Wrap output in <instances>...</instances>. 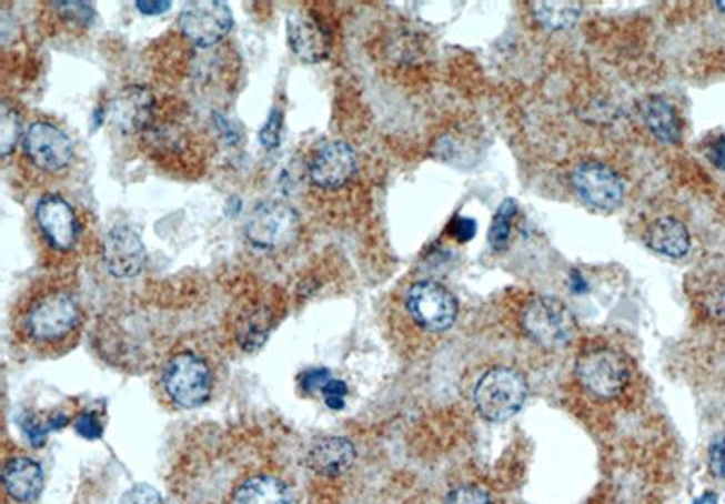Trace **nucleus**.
Listing matches in <instances>:
<instances>
[{"instance_id":"obj_1","label":"nucleus","mask_w":725,"mask_h":504,"mask_svg":"<svg viewBox=\"0 0 725 504\" xmlns=\"http://www.w3.org/2000/svg\"><path fill=\"white\" fill-rule=\"evenodd\" d=\"M84 306L79 292L64 280H42L17 303L11 329L20 345L39 356H64L79 343Z\"/></svg>"},{"instance_id":"obj_2","label":"nucleus","mask_w":725,"mask_h":504,"mask_svg":"<svg viewBox=\"0 0 725 504\" xmlns=\"http://www.w3.org/2000/svg\"><path fill=\"white\" fill-rule=\"evenodd\" d=\"M217 383V360L202 345L178 346L160 366L159 392L163 401L182 411L208 405Z\"/></svg>"},{"instance_id":"obj_3","label":"nucleus","mask_w":725,"mask_h":504,"mask_svg":"<svg viewBox=\"0 0 725 504\" xmlns=\"http://www.w3.org/2000/svg\"><path fill=\"white\" fill-rule=\"evenodd\" d=\"M528 385L517 371L497 366L486 372L474 391L479 414L494 423L510 420L523 409Z\"/></svg>"},{"instance_id":"obj_4","label":"nucleus","mask_w":725,"mask_h":504,"mask_svg":"<svg viewBox=\"0 0 725 504\" xmlns=\"http://www.w3.org/2000/svg\"><path fill=\"white\" fill-rule=\"evenodd\" d=\"M301 231L300 214L291 203L266 200L252 209L245 223V236L262 251H282L296 242Z\"/></svg>"},{"instance_id":"obj_5","label":"nucleus","mask_w":725,"mask_h":504,"mask_svg":"<svg viewBox=\"0 0 725 504\" xmlns=\"http://www.w3.org/2000/svg\"><path fill=\"white\" fill-rule=\"evenodd\" d=\"M22 154L31 171L44 177H59L73 165L74 148L62 129L40 120L26 129Z\"/></svg>"},{"instance_id":"obj_6","label":"nucleus","mask_w":725,"mask_h":504,"mask_svg":"<svg viewBox=\"0 0 725 504\" xmlns=\"http://www.w3.org/2000/svg\"><path fill=\"white\" fill-rule=\"evenodd\" d=\"M523 331L533 343L544 349H561L577 334V320L566 303L557 298H535L524 306Z\"/></svg>"},{"instance_id":"obj_7","label":"nucleus","mask_w":725,"mask_h":504,"mask_svg":"<svg viewBox=\"0 0 725 504\" xmlns=\"http://www.w3.org/2000/svg\"><path fill=\"white\" fill-rule=\"evenodd\" d=\"M575 374L590 394L601 400L621 396L630 377L627 357L613 349H592L578 357Z\"/></svg>"},{"instance_id":"obj_8","label":"nucleus","mask_w":725,"mask_h":504,"mask_svg":"<svg viewBox=\"0 0 725 504\" xmlns=\"http://www.w3.org/2000/svg\"><path fill=\"white\" fill-rule=\"evenodd\" d=\"M406 312L423 331L444 332L457 317V300L449 289L432 280L410 285L405 296Z\"/></svg>"},{"instance_id":"obj_9","label":"nucleus","mask_w":725,"mask_h":504,"mask_svg":"<svg viewBox=\"0 0 725 504\" xmlns=\"http://www.w3.org/2000/svg\"><path fill=\"white\" fill-rule=\"evenodd\" d=\"M178 26L191 44L200 50H211L231 33L234 19L225 2L198 0L183 6Z\"/></svg>"},{"instance_id":"obj_10","label":"nucleus","mask_w":725,"mask_h":504,"mask_svg":"<svg viewBox=\"0 0 725 504\" xmlns=\"http://www.w3.org/2000/svg\"><path fill=\"white\" fill-rule=\"evenodd\" d=\"M358 173V157L351 144L332 140L314 149L306 162V177L312 188L320 191H340L346 188Z\"/></svg>"},{"instance_id":"obj_11","label":"nucleus","mask_w":725,"mask_h":504,"mask_svg":"<svg viewBox=\"0 0 725 504\" xmlns=\"http://www.w3.org/2000/svg\"><path fill=\"white\" fill-rule=\"evenodd\" d=\"M578 199L601 211L617 209L624 199V183L606 163L587 160L578 163L572 174Z\"/></svg>"},{"instance_id":"obj_12","label":"nucleus","mask_w":725,"mask_h":504,"mask_svg":"<svg viewBox=\"0 0 725 504\" xmlns=\"http://www.w3.org/2000/svg\"><path fill=\"white\" fill-rule=\"evenodd\" d=\"M36 222L44 242L57 252H70L80 238L79 216L59 194H46L36 208Z\"/></svg>"},{"instance_id":"obj_13","label":"nucleus","mask_w":725,"mask_h":504,"mask_svg":"<svg viewBox=\"0 0 725 504\" xmlns=\"http://www.w3.org/2000/svg\"><path fill=\"white\" fill-rule=\"evenodd\" d=\"M102 260L109 274L119 280L139 276L145 268L148 252L142 238L128 225H117L108 231L102 242Z\"/></svg>"},{"instance_id":"obj_14","label":"nucleus","mask_w":725,"mask_h":504,"mask_svg":"<svg viewBox=\"0 0 725 504\" xmlns=\"http://www.w3.org/2000/svg\"><path fill=\"white\" fill-rule=\"evenodd\" d=\"M109 119L120 133H145L157 119L154 94L142 85H128L111 100Z\"/></svg>"},{"instance_id":"obj_15","label":"nucleus","mask_w":725,"mask_h":504,"mask_svg":"<svg viewBox=\"0 0 725 504\" xmlns=\"http://www.w3.org/2000/svg\"><path fill=\"white\" fill-rule=\"evenodd\" d=\"M44 468L28 454L8 455L2 465V490L11 504H33L44 490Z\"/></svg>"},{"instance_id":"obj_16","label":"nucleus","mask_w":725,"mask_h":504,"mask_svg":"<svg viewBox=\"0 0 725 504\" xmlns=\"http://www.w3.org/2000/svg\"><path fill=\"white\" fill-rule=\"evenodd\" d=\"M286 37L292 53L306 64H318L331 54V33L311 13H292L286 20Z\"/></svg>"},{"instance_id":"obj_17","label":"nucleus","mask_w":725,"mask_h":504,"mask_svg":"<svg viewBox=\"0 0 725 504\" xmlns=\"http://www.w3.org/2000/svg\"><path fill=\"white\" fill-rule=\"evenodd\" d=\"M291 486L283 477L274 474L248 475L232 486L229 504H291Z\"/></svg>"},{"instance_id":"obj_18","label":"nucleus","mask_w":725,"mask_h":504,"mask_svg":"<svg viewBox=\"0 0 725 504\" xmlns=\"http://www.w3.org/2000/svg\"><path fill=\"white\" fill-rule=\"evenodd\" d=\"M647 248L667 258H684L691 249V234L686 225L673 216L658 218L646 229Z\"/></svg>"},{"instance_id":"obj_19","label":"nucleus","mask_w":725,"mask_h":504,"mask_svg":"<svg viewBox=\"0 0 725 504\" xmlns=\"http://www.w3.org/2000/svg\"><path fill=\"white\" fill-rule=\"evenodd\" d=\"M355 448L345 437H323L309 452V463L318 474L338 477L354 465Z\"/></svg>"},{"instance_id":"obj_20","label":"nucleus","mask_w":725,"mask_h":504,"mask_svg":"<svg viewBox=\"0 0 725 504\" xmlns=\"http://www.w3.org/2000/svg\"><path fill=\"white\" fill-rule=\"evenodd\" d=\"M642 120L662 144H678L682 140V120L673 104L661 97H652L642 104Z\"/></svg>"},{"instance_id":"obj_21","label":"nucleus","mask_w":725,"mask_h":504,"mask_svg":"<svg viewBox=\"0 0 725 504\" xmlns=\"http://www.w3.org/2000/svg\"><path fill=\"white\" fill-rule=\"evenodd\" d=\"M530 6L538 24L550 31L567 30L581 17V2L573 0H541Z\"/></svg>"},{"instance_id":"obj_22","label":"nucleus","mask_w":725,"mask_h":504,"mask_svg":"<svg viewBox=\"0 0 725 504\" xmlns=\"http://www.w3.org/2000/svg\"><path fill=\"white\" fill-rule=\"evenodd\" d=\"M272 312L269 309H254L249 312L248 316L242 317V322L238 325V342L243 349H256L265 342V337L271 332Z\"/></svg>"},{"instance_id":"obj_23","label":"nucleus","mask_w":725,"mask_h":504,"mask_svg":"<svg viewBox=\"0 0 725 504\" xmlns=\"http://www.w3.org/2000/svg\"><path fill=\"white\" fill-rule=\"evenodd\" d=\"M20 139H24L22 119L17 113V109L4 100L0 108V149H2L4 159H10V154L16 151Z\"/></svg>"},{"instance_id":"obj_24","label":"nucleus","mask_w":725,"mask_h":504,"mask_svg":"<svg viewBox=\"0 0 725 504\" xmlns=\"http://www.w3.org/2000/svg\"><path fill=\"white\" fill-rule=\"evenodd\" d=\"M698 302L707 317L725 322V276L709 278L698 291Z\"/></svg>"},{"instance_id":"obj_25","label":"nucleus","mask_w":725,"mask_h":504,"mask_svg":"<svg viewBox=\"0 0 725 504\" xmlns=\"http://www.w3.org/2000/svg\"><path fill=\"white\" fill-rule=\"evenodd\" d=\"M517 213L515 200H504L495 213L494 222L490 225L489 242L495 251H503L508 245L510 233H512L513 216Z\"/></svg>"},{"instance_id":"obj_26","label":"nucleus","mask_w":725,"mask_h":504,"mask_svg":"<svg viewBox=\"0 0 725 504\" xmlns=\"http://www.w3.org/2000/svg\"><path fill=\"white\" fill-rule=\"evenodd\" d=\"M51 6L70 28H89L93 22L94 8L89 2H53Z\"/></svg>"},{"instance_id":"obj_27","label":"nucleus","mask_w":725,"mask_h":504,"mask_svg":"<svg viewBox=\"0 0 725 504\" xmlns=\"http://www.w3.org/2000/svg\"><path fill=\"white\" fill-rule=\"evenodd\" d=\"M446 504H494L490 495L477 486H460L449 495Z\"/></svg>"},{"instance_id":"obj_28","label":"nucleus","mask_w":725,"mask_h":504,"mask_svg":"<svg viewBox=\"0 0 725 504\" xmlns=\"http://www.w3.org/2000/svg\"><path fill=\"white\" fill-rule=\"evenodd\" d=\"M120 504H163V501L153 486L134 485L125 492Z\"/></svg>"},{"instance_id":"obj_29","label":"nucleus","mask_w":725,"mask_h":504,"mask_svg":"<svg viewBox=\"0 0 725 504\" xmlns=\"http://www.w3.org/2000/svg\"><path fill=\"white\" fill-rule=\"evenodd\" d=\"M282 113L280 111H274L271 114V119L266 120L265 125H263L262 131H260V140L266 149L278 148L280 144V137H282Z\"/></svg>"},{"instance_id":"obj_30","label":"nucleus","mask_w":725,"mask_h":504,"mask_svg":"<svg viewBox=\"0 0 725 504\" xmlns=\"http://www.w3.org/2000/svg\"><path fill=\"white\" fill-rule=\"evenodd\" d=\"M323 397H325V403L329 409L332 411H340L345 406V396L349 394V389H346L345 383L341 380H331L326 383L325 389H323Z\"/></svg>"},{"instance_id":"obj_31","label":"nucleus","mask_w":725,"mask_h":504,"mask_svg":"<svg viewBox=\"0 0 725 504\" xmlns=\"http://www.w3.org/2000/svg\"><path fill=\"white\" fill-rule=\"evenodd\" d=\"M475 233H477V223H475L474 218L457 216L450 223V234L457 242H470L475 236Z\"/></svg>"},{"instance_id":"obj_32","label":"nucleus","mask_w":725,"mask_h":504,"mask_svg":"<svg viewBox=\"0 0 725 504\" xmlns=\"http://www.w3.org/2000/svg\"><path fill=\"white\" fill-rule=\"evenodd\" d=\"M74 429L82 437H88V440H97L102 435V425H100L99 417L93 412L79 415L74 421Z\"/></svg>"},{"instance_id":"obj_33","label":"nucleus","mask_w":725,"mask_h":504,"mask_svg":"<svg viewBox=\"0 0 725 504\" xmlns=\"http://www.w3.org/2000/svg\"><path fill=\"white\" fill-rule=\"evenodd\" d=\"M709 468L718 480L725 477V440H716L709 448Z\"/></svg>"},{"instance_id":"obj_34","label":"nucleus","mask_w":725,"mask_h":504,"mask_svg":"<svg viewBox=\"0 0 725 504\" xmlns=\"http://www.w3.org/2000/svg\"><path fill=\"white\" fill-rule=\"evenodd\" d=\"M706 157L716 169L725 171V134L711 140L706 148Z\"/></svg>"},{"instance_id":"obj_35","label":"nucleus","mask_w":725,"mask_h":504,"mask_svg":"<svg viewBox=\"0 0 725 504\" xmlns=\"http://www.w3.org/2000/svg\"><path fill=\"white\" fill-rule=\"evenodd\" d=\"M331 380V374H329L326 371L306 372L305 376H303V391L323 392L326 383H329Z\"/></svg>"},{"instance_id":"obj_36","label":"nucleus","mask_w":725,"mask_h":504,"mask_svg":"<svg viewBox=\"0 0 725 504\" xmlns=\"http://www.w3.org/2000/svg\"><path fill=\"white\" fill-rule=\"evenodd\" d=\"M137 8L143 16H162L171 8V2H137Z\"/></svg>"},{"instance_id":"obj_37","label":"nucleus","mask_w":725,"mask_h":504,"mask_svg":"<svg viewBox=\"0 0 725 504\" xmlns=\"http://www.w3.org/2000/svg\"><path fill=\"white\" fill-rule=\"evenodd\" d=\"M572 288L575 289V292L586 291V282L578 272H572Z\"/></svg>"},{"instance_id":"obj_38","label":"nucleus","mask_w":725,"mask_h":504,"mask_svg":"<svg viewBox=\"0 0 725 504\" xmlns=\"http://www.w3.org/2000/svg\"><path fill=\"white\" fill-rule=\"evenodd\" d=\"M695 504H718V497H716V494H713V492H706V494L696 500Z\"/></svg>"},{"instance_id":"obj_39","label":"nucleus","mask_w":725,"mask_h":504,"mask_svg":"<svg viewBox=\"0 0 725 504\" xmlns=\"http://www.w3.org/2000/svg\"><path fill=\"white\" fill-rule=\"evenodd\" d=\"M716 6H718V8H721V10L724 11V13H725V0H724V2H718V4H716Z\"/></svg>"}]
</instances>
